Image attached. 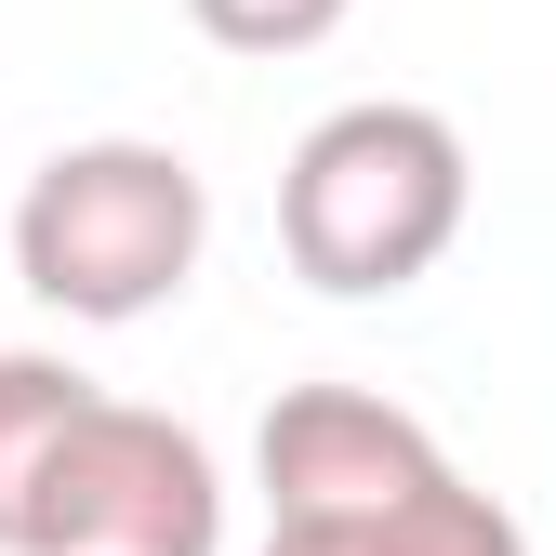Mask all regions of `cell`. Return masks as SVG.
Wrapping results in <instances>:
<instances>
[{"label":"cell","instance_id":"7a4b0ae2","mask_svg":"<svg viewBox=\"0 0 556 556\" xmlns=\"http://www.w3.org/2000/svg\"><path fill=\"white\" fill-rule=\"evenodd\" d=\"M199 239H213V186H199L186 147H147V132L53 147L14 199V278L80 331L160 318L199 278Z\"/></svg>","mask_w":556,"mask_h":556},{"label":"cell","instance_id":"8992f818","mask_svg":"<svg viewBox=\"0 0 556 556\" xmlns=\"http://www.w3.org/2000/svg\"><path fill=\"white\" fill-rule=\"evenodd\" d=\"M384 556H530V530L477 491V477H438V491H410L384 530H371Z\"/></svg>","mask_w":556,"mask_h":556},{"label":"cell","instance_id":"ba28073f","mask_svg":"<svg viewBox=\"0 0 556 556\" xmlns=\"http://www.w3.org/2000/svg\"><path fill=\"white\" fill-rule=\"evenodd\" d=\"M265 556H384L371 530H265Z\"/></svg>","mask_w":556,"mask_h":556},{"label":"cell","instance_id":"5b68a950","mask_svg":"<svg viewBox=\"0 0 556 556\" xmlns=\"http://www.w3.org/2000/svg\"><path fill=\"white\" fill-rule=\"evenodd\" d=\"M93 397H106L93 371L40 358V344H0V556H14V530H27V491H40V464L66 451V425H80Z\"/></svg>","mask_w":556,"mask_h":556},{"label":"cell","instance_id":"52a82bcc","mask_svg":"<svg viewBox=\"0 0 556 556\" xmlns=\"http://www.w3.org/2000/svg\"><path fill=\"white\" fill-rule=\"evenodd\" d=\"M199 40H226V53H318L358 0H186Z\"/></svg>","mask_w":556,"mask_h":556},{"label":"cell","instance_id":"6da1fadb","mask_svg":"<svg viewBox=\"0 0 556 556\" xmlns=\"http://www.w3.org/2000/svg\"><path fill=\"white\" fill-rule=\"evenodd\" d=\"M464 132L438 106H397V93H358L331 106L292 173H278V252H292L305 292L331 305H371V292H410V278H438V252L464 239Z\"/></svg>","mask_w":556,"mask_h":556},{"label":"cell","instance_id":"3957f363","mask_svg":"<svg viewBox=\"0 0 556 556\" xmlns=\"http://www.w3.org/2000/svg\"><path fill=\"white\" fill-rule=\"evenodd\" d=\"M14 556H226V477L173 410L93 397L40 464Z\"/></svg>","mask_w":556,"mask_h":556},{"label":"cell","instance_id":"277c9868","mask_svg":"<svg viewBox=\"0 0 556 556\" xmlns=\"http://www.w3.org/2000/svg\"><path fill=\"white\" fill-rule=\"evenodd\" d=\"M252 477H265V530H384L410 491L451 477V451L371 384H292L252 438Z\"/></svg>","mask_w":556,"mask_h":556}]
</instances>
